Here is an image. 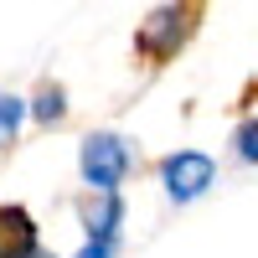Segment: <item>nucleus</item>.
I'll return each mask as SVG.
<instances>
[{
	"label": "nucleus",
	"instance_id": "nucleus-1",
	"mask_svg": "<svg viewBox=\"0 0 258 258\" xmlns=\"http://www.w3.org/2000/svg\"><path fill=\"white\" fill-rule=\"evenodd\" d=\"M191 31H197V0H165V6H155L140 21L135 52L150 62V68H160V62H170L191 41Z\"/></svg>",
	"mask_w": 258,
	"mask_h": 258
},
{
	"label": "nucleus",
	"instance_id": "nucleus-9",
	"mask_svg": "<svg viewBox=\"0 0 258 258\" xmlns=\"http://www.w3.org/2000/svg\"><path fill=\"white\" fill-rule=\"evenodd\" d=\"M114 243H119V238H88V248H83L78 258H109V253H114Z\"/></svg>",
	"mask_w": 258,
	"mask_h": 258
},
{
	"label": "nucleus",
	"instance_id": "nucleus-2",
	"mask_svg": "<svg viewBox=\"0 0 258 258\" xmlns=\"http://www.w3.org/2000/svg\"><path fill=\"white\" fill-rule=\"evenodd\" d=\"M78 170H83V181H88V191H119V181L135 170V145L124 135H114V129H98V135L83 140Z\"/></svg>",
	"mask_w": 258,
	"mask_h": 258
},
{
	"label": "nucleus",
	"instance_id": "nucleus-8",
	"mask_svg": "<svg viewBox=\"0 0 258 258\" xmlns=\"http://www.w3.org/2000/svg\"><path fill=\"white\" fill-rule=\"evenodd\" d=\"M232 145H238V160H258V119H248V124H238V135H232Z\"/></svg>",
	"mask_w": 258,
	"mask_h": 258
},
{
	"label": "nucleus",
	"instance_id": "nucleus-7",
	"mask_svg": "<svg viewBox=\"0 0 258 258\" xmlns=\"http://www.w3.org/2000/svg\"><path fill=\"white\" fill-rule=\"evenodd\" d=\"M21 119H26V98H16V93H0V145H11V140H16Z\"/></svg>",
	"mask_w": 258,
	"mask_h": 258
},
{
	"label": "nucleus",
	"instance_id": "nucleus-6",
	"mask_svg": "<svg viewBox=\"0 0 258 258\" xmlns=\"http://www.w3.org/2000/svg\"><path fill=\"white\" fill-rule=\"evenodd\" d=\"M31 114H36L41 124H62V119H68V93H62V83H47V88L36 93Z\"/></svg>",
	"mask_w": 258,
	"mask_h": 258
},
{
	"label": "nucleus",
	"instance_id": "nucleus-10",
	"mask_svg": "<svg viewBox=\"0 0 258 258\" xmlns=\"http://www.w3.org/2000/svg\"><path fill=\"white\" fill-rule=\"evenodd\" d=\"M36 258H52V253H36Z\"/></svg>",
	"mask_w": 258,
	"mask_h": 258
},
{
	"label": "nucleus",
	"instance_id": "nucleus-5",
	"mask_svg": "<svg viewBox=\"0 0 258 258\" xmlns=\"http://www.w3.org/2000/svg\"><path fill=\"white\" fill-rule=\"evenodd\" d=\"M36 222L26 217V207H0V258H36Z\"/></svg>",
	"mask_w": 258,
	"mask_h": 258
},
{
	"label": "nucleus",
	"instance_id": "nucleus-3",
	"mask_svg": "<svg viewBox=\"0 0 258 258\" xmlns=\"http://www.w3.org/2000/svg\"><path fill=\"white\" fill-rule=\"evenodd\" d=\"M160 181H165L170 202H197L202 191L217 181V165H212V155H202V150H176V155L160 160Z\"/></svg>",
	"mask_w": 258,
	"mask_h": 258
},
{
	"label": "nucleus",
	"instance_id": "nucleus-4",
	"mask_svg": "<svg viewBox=\"0 0 258 258\" xmlns=\"http://www.w3.org/2000/svg\"><path fill=\"white\" fill-rule=\"evenodd\" d=\"M78 217L88 227V238H119V222H124L119 191H88V197L78 202Z\"/></svg>",
	"mask_w": 258,
	"mask_h": 258
}]
</instances>
